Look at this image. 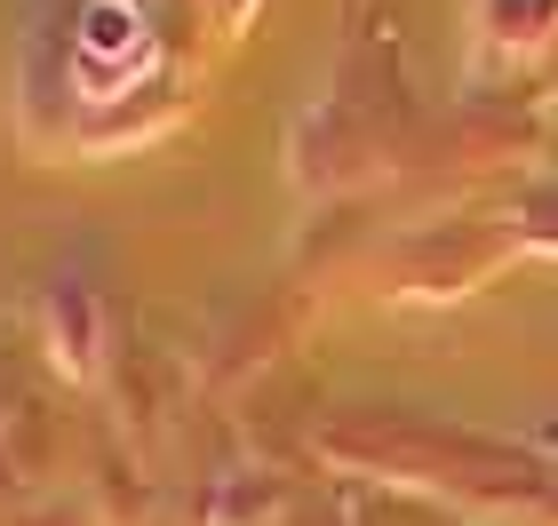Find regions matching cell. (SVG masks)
I'll use <instances>...</instances> for the list:
<instances>
[{
    "instance_id": "1",
    "label": "cell",
    "mask_w": 558,
    "mask_h": 526,
    "mask_svg": "<svg viewBox=\"0 0 558 526\" xmlns=\"http://www.w3.org/2000/svg\"><path fill=\"white\" fill-rule=\"evenodd\" d=\"M81 33H88L96 57H120V48L136 40V9H129V0H96V9L81 16Z\"/></svg>"
}]
</instances>
